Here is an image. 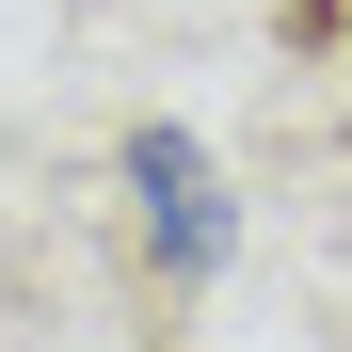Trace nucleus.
<instances>
[{
	"mask_svg": "<svg viewBox=\"0 0 352 352\" xmlns=\"http://www.w3.org/2000/svg\"><path fill=\"white\" fill-rule=\"evenodd\" d=\"M112 192H129V224H144L160 288H224V256H241V192H224L208 129H176V112H144V129L112 144Z\"/></svg>",
	"mask_w": 352,
	"mask_h": 352,
	"instance_id": "obj_1",
	"label": "nucleus"
}]
</instances>
